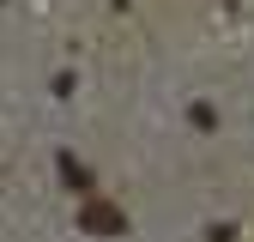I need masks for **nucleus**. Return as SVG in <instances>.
Returning a JSON list of instances; mask_svg holds the SVG:
<instances>
[{"mask_svg":"<svg viewBox=\"0 0 254 242\" xmlns=\"http://www.w3.org/2000/svg\"><path fill=\"white\" fill-rule=\"evenodd\" d=\"M79 230L85 236H121L127 218H121V206H109V200H85L79 206Z\"/></svg>","mask_w":254,"mask_h":242,"instance_id":"nucleus-1","label":"nucleus"},{"mask_svg":"<svg viewBox=\"0 0 254 242\" xmlns=\"http://www.w3.org/2000/svg\"><path fill=\"white\" fill-rule=\"evenodd\" d=\"M61 182H67L73 194H91V170H85L79 158H61Z\"/></svg>","mask_w":254,"mask_h":242,"instance_id":"nucleus-2","label":"nucleus"}]
</instances>
